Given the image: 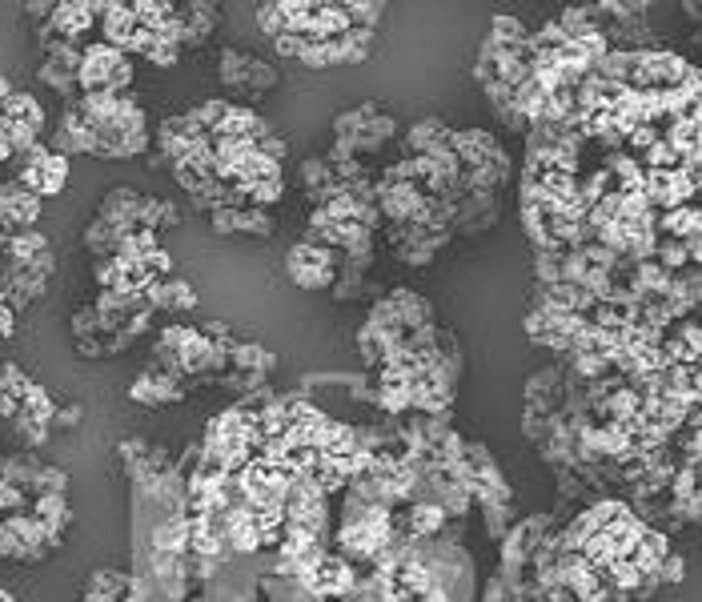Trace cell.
Here are the masks:
<instances>
[{"label":"cell","mask_w":702,"mask_h":602,"mask_svg":"<svg viewBox=\"0 0 702 602\" xmlns=\"http://www.w3.org/2000/svg\"><path fill=\"white\" fill-rule=\"evenodd\" d=\"M77 85H81L85 93H117V97H121V89L133 85V65H129V57H125L121 49H113V45H105V41H101V45H89L85 57H81Z\"/></svg>","instance_id":"cell-1"},{"label":"cell","mask_w":702,"mask_h":602,"mask_svg":"<svg viewBox=\"0 0 702 602\" xmlns=\"http://www.w3.org/2000/svg\"><path fill=\"white\" fill-rule=\"evenodd\" d=\"M289 277H293V285H301V289H325V285H337V277H341V265H333L337 261V249H329V245H317V241H301V245H293L289 249Z\"/></svg>","instance_id":"cell-2"},{"label":"cell","mask_w":702,"mask_h":602,"mask_svg":"<svg viewBox=\"0 0 702 602\" xmlns=\"http://www.w3.org/2000/svg\"><path fill=\"white\" fill-rule=\"evenodd\" d=\"M221 81L229 89L245 93V97H257V93H265V89L277 85V69L265 65V61H257V57H245L237 49H225L221 53Z\"/></svg>","instance_id":"cell-3"},{"label":"cell","mask_w":702,"mask_h":602,"mask_svg":"<svg viewBox=\"0 0 702 602\" xmlns=\"http://www.w3.org/2000/svg\"><path fill=\"white\" fill-rule=\"evenodd\" d=\"M37 217H41V197L37 193H29L21 181L0 185V221H5L13 233H25Z\"/></svg>","instance_id":"cell-4"},{"label":"cell","mask_w":702,"mask_h":602,"mask_svg":"<svg viewBox=\"0 0 702 602\" xmlns=\"http://www.w3.org/2000/svg\"><path fill=\"white\" fill-rule=\"evenodd\" d=\"M129 398L141 402V406H169V402H181L185 398V386L181 378L165 374V370H145L133 386H129Z\"/></svg>","instance_id":"cell-5"},{"label":"cell","mask_w":702,"mask_h":602,"mask_svg":"<svg viewBox=\"0 0 702 602\" xmlns=\"http://www.w3.org/2000/svg\"><path fill=\"white\" fill-rule=\"evenodd\" d=\"M141 205H145V197H137L133 189H109L105 193V201H101V221H109L121 237L125 233H133V229H141Z\"/></svg>","instance_id":"cell-6"},{"label":"cell","mask_w":702,"mask_h":602,"mask_svg":"<svg viewBox=\"0 0 702 602\" xmlns=\"http://www.w3.org/2000/svg\"><path fill=\"white\" fill-rule=\"evenodd\" d=\"M93 25H97V9L85 5V0H77V5H57V9H53V21H49V29H53L61 41H69V45H77Z\"/></svg>","instance_id":"cell-7"},{"label":"cell","mask_w":702,"mask_h":602,"mask_svg":"<svg viewBox=\"0 0 702 602\" xmlns=\"http://www.w3.org/2000/svg\"><path fill=\"white\" fill-rule=\"evenodd\" d=\"M217 21H221L217 5H177L181 49H185V45H205V37L217 29Z\"/></svg>","instance_id":"cell-8"},{"label":"cell","mask_w":702,"mask_h":602,"mask_svg":"<svg viewBox=\"0 0 702 602\" xmlns=\"http://www.w3.org/2000/svg\"><path fill=\"white\" fill-rule=\"evenodd\" d=\"M133 578L121 574V570H93L85 578V590H81V602H121L129 594Z\"/></svg>","instance_id":"cell-9"},{"label":"cell","mask_w":702,"mask_h":602,"mask_svg":"<svg viewBox=\"0 0 702 602\" xmlns=\"http://www.w3.org/2000/svg\"><path fill=\"white\" fill-rule=\"evenodd\" d=\"M0 113H5L9 125H29V129H37V133H41V125H45V109H41L37 97H29V93H13L5 105H0Z\"/></svg>","instance_id":"cell-10"},{"label":"cell","mask_w":702,"mask_h":602,"mask_svg":"<svg viewBox=\"0 0 702 602\" xmlns=\"http://www.w3.org/2000/svg\"><path fill=\"white\" fill-rule=\"evenodd\" d=\"M181 221V213H177V205L173 201H157V197H145V205H141V229H161V225H177Z\"/></svg>","instance_id":"cell-11"},{"label":"cell","mask_w":702,"mask_h":602,"mask_svg":"<svg viewBox=\"0 0 702 602\" xmlns=\"http://www.w3.org/2000/svg\"><path fill=\"white\" fill-rule=\"evenodd\" d=\"M233 366L241 370V374H265L269 366H273V354H265L261 346H233Z\"/></svg>","instance_id":"cell-12"},{"label":"cell","mask_w":702,"mask_h":602,"mask_svg":"<svg viewBox=\"0 0 702 602\" xmlns=\"http://www.w3.org/2000/svg\"><path fill=\"white\" fill-rule=\"evenodd\" d=\"M277 229V221L265 213V209H237V233H249V237H269Z\"/></svg>","instance_id":"cell-13"},{"label":"cell","mask_w":702,"mask_h":602,"mask_svg":"<svg viewBox=\"0 0 702 602\" xmlns=\"http://www.w3.org/2000/svg\"><path fill=\"white\" fill-rule=\"evenodd\" d=\"M257 25H261V33L265 37H285V5H261L257 9Z\"/></svg>","instance_id":"cell-14"},{"label":"cell","mask_w":702,"mask_h":602,"mask_svg":"<svg viewBox=\"0 0 702 602\" xmlns=\"http://www.w3.org/2000/svg\"><path fill=\"white\" fill-rule=\"evenodd\" d=\"M13 334V306H0V338Z\"/></svg>","instance_id":"cell-15"},{"label":"cell","mask_w":702,"mask_h":602,"mask_svg":"<svg viewBox=\"0 0 702 602\" xmlns=\"http://www.w3.org/2000/svg\"><path fill=\"white\" fill-rule=\"evenodd\" d=\"M13 93H17V89L9 85V77H5V73H0V105H5V101H9Z\"/></svg>","instance_id":"cell-16"}]
</instances>
